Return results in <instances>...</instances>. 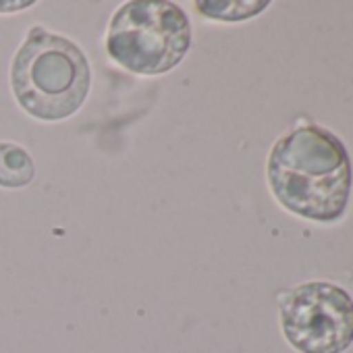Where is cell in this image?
<instances>
[{"instance_id": "6", "label": "cell", "mask_w": 353, "mask_h": 353, "mask_svg": "<svg viewBox=\"0 0 353 353\" xmlns=\"http://www.w3.org/2000/svg\"><path fill=\"white\" fill-rule=\"evenodd\" d=\"M268 3H196V9L210 19L219 21H243L260 15Z\"/></svg>"}, {"instance_id": "3", "label": "cell", "mask_w": 353, "mask_h": 353, "mask_svg": "<svg viewBox=\"0 0 353 353\" xmlns=\"http://www.w3.org/2000/svg\"><path fill=\"white\" fill-rule=\"evenodd\" d=\"M192 48V26L174 3L133 0L110 19L106 52L135 75H162L179 65Z\"/></svg>"}, {"instance_id": "1", "label": "cell", "mask_w": 353, "mask_h": 353, "mask_svg": "<svg viewBox=\"0 0 353 353\" xmlns=\"http://www.w3.org/2000/svg\"><path fill=\"white\" fill-rule=\"evenodd\" d=\"M268 185L279 204L307 221H339L349 202L351 160L336 135L301 125L279 137L268 156Z\"/></svg>"}, {"instance_id": "7", "label": "cell", "mask_w": 353, "mask_h": 353, "mask_svg": "<svg viewBox=\"0 0 353 353\" xmlns=\"http://www.w3.org/2000/svg\"><path fill=\"white\" fill-rule=\"evenodd\" d=\"M34 3H0V13H13V11H19V9H28Z\"/></svg>"}, {"instance_id": "5", "label": "cell", "mask_w": 353, "mask_h": 353, "mask_svg": "<svg viewBox=\"0 0 353 353\" xmlns=\"http://www.w3.org/2000/svg\"><path fill=\"white\" fill-rule=\"evenodd\" d=\"M36 164L28 150L13 141H0V188L19 190L34 181Z\"/></svg>"}, {"instance_id": "2", "label": "cell", "mask_w": 353, "mask_h": 353, "mask_svg": "<svg viewBox=\"0 0 353 353\" xmlns=\"http://www.w3.org/2000/svg\"><path fill=\"white\" fill-rule=\"evenodd\" d=\"M11 88L30 117L48 123L65 121L88 100L90 61L73 40L34 26L13 57Z\"/></svg>"}, {"instance_id": "4", "label": "cell", "mask_w": 353, "mask_h": 353, "mask_svg": "<svg viewBox=\"0 0 353 353\" xmlns=\"http://www.w3.org/2000/svg\"><path fill=\"white\" fill-rule=\"evenodd\" d=\"M285 339L299 353H343L353 343V299L332 283H303L281 297Z\"/></svg>"}]
</instances>
